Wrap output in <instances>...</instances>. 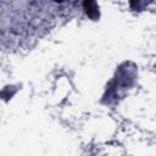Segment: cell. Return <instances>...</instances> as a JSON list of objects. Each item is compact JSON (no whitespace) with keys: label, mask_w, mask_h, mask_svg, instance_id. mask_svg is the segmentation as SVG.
<instances>
[{"label":"cell","mask_w":156,"mask_h":156,"mask_svg":"<svg viewBox=\"0 0 156 156\" xmlns=\"http://www.w3.org/2000/svg\"><path fill=\"white\" fill-rule=\"evenodd\" d=\"M83 5H84V7H85V10H87V13H88L91 18H95V17L99 16L98 5H96L95 2H93V1H87V2H84Z\"/></svg>","instance_id":"6da1fadb"}]
</instances>
